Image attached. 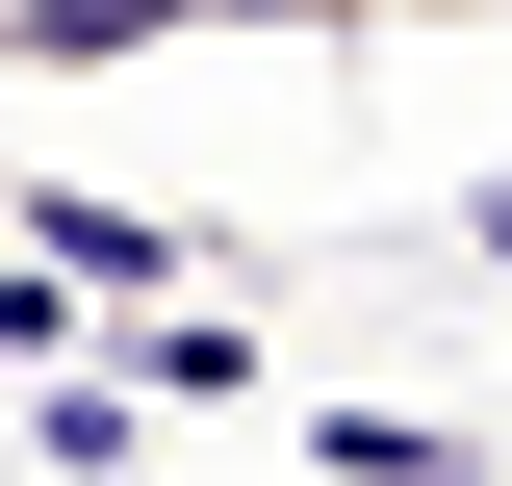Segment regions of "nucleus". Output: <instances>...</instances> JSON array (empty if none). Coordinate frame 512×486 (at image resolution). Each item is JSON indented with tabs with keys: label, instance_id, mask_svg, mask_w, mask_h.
I'll list each match as a JSON object with an SVG mask.
<instances>
[{
	"label": "nucleus",
	"instance_id": "nucleus-1",
	"mask_svg": "<svg viewBox=\"0 0 512 486\" xmlns=\"http://www.w3.org/2000/svg\"><path fill=\"white\" fill-rule=\"evenodd\" d=\"M205 26H512V0H180V52Z\"/></svg>",
	"mask_w": 512,
	"mask_h": 486
},
{
	"label": "nucleus",
	"instance_id": "nucleus-2",
	"mask_svg": "<svg viewBox=\"0 0 512 486\" xmlns=\"http://www.w3.org/2000/svg\"><path fill=\"white\" fill-rule=\"evenodd\" d=\"M0 26H26V0H0Z\"/></svg>",
	"mask_w": 512,
	"mask_h": 486
}]
</instances>
